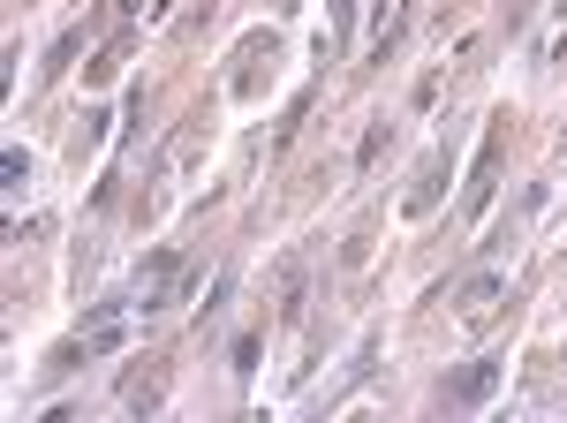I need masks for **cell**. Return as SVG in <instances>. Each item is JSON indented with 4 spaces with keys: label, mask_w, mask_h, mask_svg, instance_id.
Instances as JSON below:
<instances>
[{
    "label": "cell",
    "mask_w": 567,
    "mask_h": 423,
    "mask_svg": "<svg viewBox=\"0 0 567 423\" xmlns=\"http://www.w3.org/2000/svg\"><path fill=\"white\" fill-rule=\"evenodd\" d=\"M175 280H182V257H175V250H152V265L136 272V296H130V310L159 318V310L175 302Z\"/></svg>",
    "instance_id": "cell-1"
},
{
    "label": "cell",
    "mask_w": 567,
    "mask_h": 423,
    "mask_svg": "<svg viewBox=\"0 0 567 423\" xmlns=\"http://www.w3.org/2000/svg\"><path fill=\"white\" fill-rule=\"evenodd\" d=\"M499 371H507L499 355H477L470 371H454V379L439 385V401H446V409H477V401H492V385H499Z\"/></svg>",
    "instance_id": "cell-2"
},
{
    "label": "cell",
    "mask_w": 567,
    "mask_h": 423,
    "mask_svg": "<svg viewBox=\"0 0 567 423\" xmlns=\"http://www.w3.org/2000/svg\"><path fill=\"white\" fill-rule=\"evenodd\" d=\"M507 296V272H477V280H470V288H462V318H492V302Z\"/></svg>",
    "instance_id": "cell-3"
},
{
    "label": "cell",
    "mask_w": 567,
    "mask_h": 423,
    "mask_svg": "<svg viewBox=\"0 0 567 423\" xmlns=\"http://www.w3.org/2000/svg\"><path fill=\"white\" fill-rule=\"evenodd\" d=\"M492 167H499V128H484V144H477V182H470V212L492 205Z\"/></svg>",
    "instance_id": "cell-4"
},
{
    "label": "cell",
    "mask_w": 567,
    "mask_h": 423,
    "mask_svg": "<svg viewBox=\"0 0 567 423\" xmlns=\"http://www.w3.org/2000/svg\"><path fill=\"white\" fill-rule=\"evenodd\" d=\"M250 371H258V333L235 340V379H250Z\"/></svg>",
    "instance_id": "cell-5"
}]
</instances>
